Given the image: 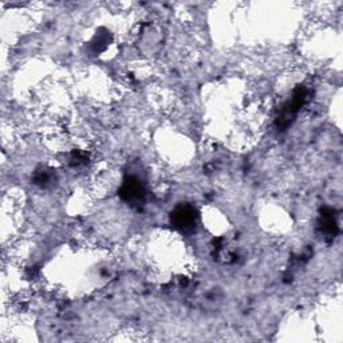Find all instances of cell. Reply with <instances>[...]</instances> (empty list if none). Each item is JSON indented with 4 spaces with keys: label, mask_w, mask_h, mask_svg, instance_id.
<instances>
[{
    "label": "cell",
    "mask_w": 343,
    "mask_h": 343,
    "mask_svg": "<svg viewBox=\"0 0 343 343\" xmlns=\"http://www.w3.org/2000/svg\"><path fill=\"white\" fill-rule=\"evenodd\" d=\"M193 210L189 209V208H181L176 212V223L178 227H182V228H188L193 224Z\"/></svg>",
    "instance_id": "6da1fadb"
}]
</instances>
